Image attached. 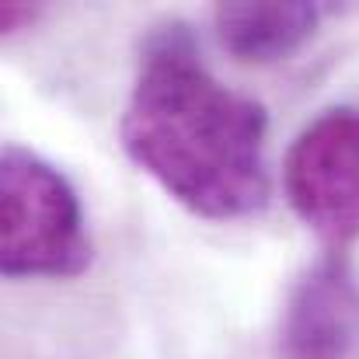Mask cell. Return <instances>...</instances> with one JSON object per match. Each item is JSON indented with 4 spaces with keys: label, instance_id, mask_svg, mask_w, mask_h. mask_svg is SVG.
I'll use <instances>...</instances> for the list:
<instances>
[{
    "label": "cell",
    "instance_id": "6da1fadb",
    "mask_svg": "<svg viewBox=\"0 0 359 359\" xmlns=\"http://www.w3.org/2000/svg\"><path fill=\"white\" fill-rule=\"evenodd\" d=\"M269 112L203 63L182 21L154 28L119 122L122 150L203 220H241L269 203Z\"/></svg>",
    "mask_w": 359,
    "mask_h": 359
},
{
    "label": "cell",
    "instance_id": "277c9868",
    "mask_svg": "<svg viewBox=\"0 0 359 359\" xmlns=\"http://www.w3.org/2000/svg\"><path fill=\"white\" fill-rule=\"evenodd\" d=\"M359 342V290L349 265L332 255L307 269L283 307V359H353Z\"/></svg>",
    "mask_w": 359,
    "mask_h": 359
},
{
    "label": "cell",
    "instance_id": "3957f363",
    "mask_svg": "<svg viewBox=\"0 0 359 359\" xmlns=\"http://www.w3.org/2000/svg\"><path fill=\"white\" fill-rule=\"evenodd\" d=\"M283 185L293 213L335 255L359 241V109L335 105L286 150Z\"/></svg>",
    "mask_w": 359,
    "mask_h": 359
},
{
    "label": "cell",
    "instance_id": "7a4b0ae2",
    "mask_svg": "<svg viewBox=\"0 0 359 359\" xmlns=\"http://www.w3.org/2000/svg\"><path fill=\"white\" fill-rule=\"evenodd\" d=\"M91 265L84 206L67 175L28 147L0 154V272L7 279H70Z\"/></svg>",
    "mask_w": 359,
    "mask_h": 359
},
{
    "label": "cell",
    "instance_id": "8992f818",
    "mask_svg": "<svg viewBox=\"0 0 359 359\" xmlns=\"http://www.w3.org/2000/svg\"><path fill=\"white\" fill-rule=\"evenodd\" d=\"M35 14H39V7H28V4H4V7H0V28L11 35V32H18V25L35 21Z\"/></svg>",
    "mask_w": 359,
    "mask_h": 359
},
{
    "label": "cell",
    "instance_id": "5b68a950",
    "mask_svg": "<svg viewBox=\"0 0 359 359\" xmlns=\"http://www.w3.org/2000/svg\"><path fill=\"white\" fill-rule=\"evenodd\" d=\"M220 46L241 63H276L293 56L318 28V7L293 4H220L213 11Z\"/></svg>",
    "mask_w": 359,
    "mask_h": 359
}]
</instances>
